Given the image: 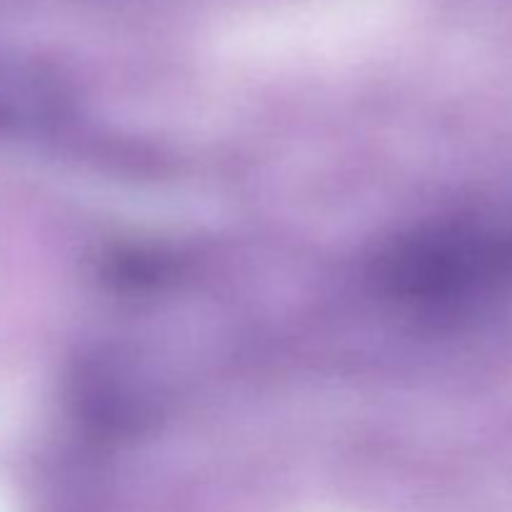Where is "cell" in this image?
<instances>
[{"instance_id":"obj_1","label":"cell","mask_w":512,"mask_h":512,"mask_svg":"<svg viewBox=\"0 0 512 512\" xmlns=\"http://www.w3.org/2000/svg\"><path fill=\"white\" fill-rule=\"evenodd\" d=\"M50 98L33 75L20 65L0 58V133H15L43 120Z\"/></svg>"}]
</instances>
